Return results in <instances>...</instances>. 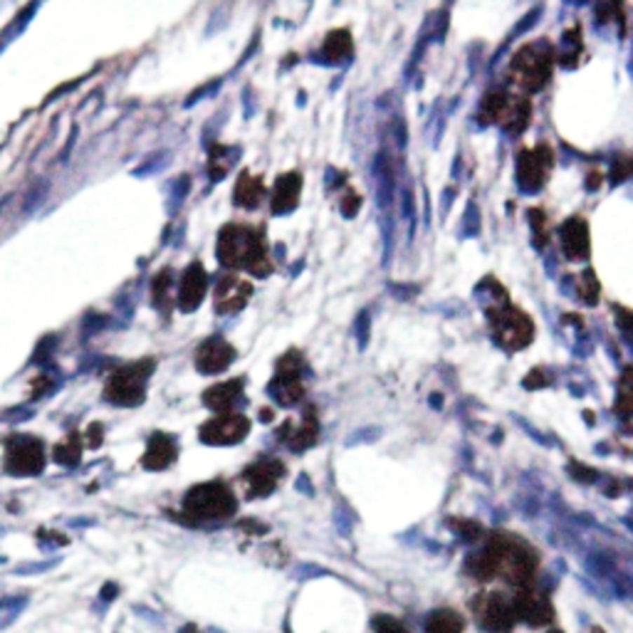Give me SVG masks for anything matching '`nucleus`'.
Wrapping results in <instances>:
<instances>
[{"label": "nucleus", "mask_w": 633, "mask_h": 633, "mask_svg": "<svg viewBox=\"0 0 633 633\" xmlns=\"http://www.w3.org/2000/svg\"><path fill=\"white\" fill-rule=\"evenodd\" d=\"M218 257L228 267H245L252 275L270 273L267 247L262 233L245 225H228L218 238Z\"/></svg>", "instance_id": "nucleus-1"}, {"label": "nucleus", "mask_w": 633, "mask_h": 633, "mask_svg": "<svg viewBox=\"0 0 633 633\" xmlns=\"http://www.w3.org/2000/svg\"><path fill=\"white\" fill-rule=\"evenodd\" d=\"M151 369L154 361H137V364H126V367L116 369L104 388L107 398L111 403H119V406H137V403H142Z\"/></svg>", "instance_id": "nucleus-2"}, {"label": "nucleus", "mask_w": 633, "mask_h": 633, "mask_svg": "<svg viewBox=\"0 0 633 633\" xmlns=\"http://www.w3.org/2000/svg\"><path fill=\"white\" fill-rule=\"evenodd\" d=\"M189 510L200 517H225L228 512H233L236 503H233L231 492L223 485H203L198 490H193L189 495Z\"/></svg>", "instance_id": "nucleus-3"}, {"label": "nucleus", "mask_w": 633, "mask_h": 633, "mask_svg": "<svg viewBox=\"0 0 633 633\" xmlns=\"http://www.w3.org/2000/svg\"><path fill=\"white\" fill-rule=\"evenodd\" d=\"M250 430L245 416L240 414H218L200 428V438L213 445H228L243 440Z\"/></svg>", "instance_id": "nucleus-4"}, {"label": "nucleus", "mask_w": 633, "mask_h": 633, "mask_svg": "<svg viewBox=\"0 0 633 633\" xmlns=\"http://www.w3.org/2000/svg\"><path fill=\"white\" fill-rule=\"evenodd\" d=\"M515 69L519 72V84H524L527 89H539L550 77V55L547 50L542 53L539 45L522 50L515 60Z\"/></svg>", "instance_id": "nucleus-5"}, {"label": "nucleus", "mask_w": 633, "mask_h": 633, "mask_svg": "<svg viewBox=\"0 0 633 633\" xmlns=\"http://www.w3.org/2000/svg\"><path fill=\"white\" fill-rule=\"evenodd\" d=\"M236 359V349L225 339H208L205 344H200V349L196 351V367L203 374H218L225 372Z\"/></svg>", "instance_id": "nucleus-6"}, {"label": "nucleus", "mask_w": 633, "mask_h": 633, "mask_svg": "<svg viewBox=\"0 0 633 633\" xmlns=\"http://www.w3.org/2000/svg\"><path fill=\"white\" fill-rule=\"evenodd\" d=\"M252 287L245 283L243 278H236V275H228L218 283L215 287V309L220 314H231L238 312V309L245 307V302L250 299Z\"/></svg>", "instance_id": "nucleus-7"}, {"label": "nucleus", "mask_w": 633, "mask_h": 633, "mask_svg": "<svg viewBox=\"0 0 633 633\" xmlns=\"http://www.w3.org/2000/svg\"><path fill=\"white\" fill-rule=\"evenodd\" d=\"M8 468L13 472H37L42 468V443L35 438H15L8 448Z\"/></svg>", "instance_id": "nucleus-8"}, {"label": "nucleus", "mask_w": 633, "mask_h": 633, "mask_svg": "<svg viewBox=\"0 0 633 633\" xmlns=\"http://www.w3.org/2000/svg\"><path fill=\"white\" fill-rule=\"evenodd\" d=\"M205 285H208V278H205L203 265L193 262L181 278V285H178V307L184 312H191L200 304L205 294Z\"/></svg>", "instance_id": "nucleus-9"}, {"label": "nucleus", "mask_w": 633, "mask_h": 633, "mask_svg": "<svg viewBox=\"0 0 633 633\" xmlns=\"http://www.w3.org/2000/svg\"><path fill=\"white\" fill-rule=\"evenodd\" d=\"M495 325H497V336H503L505 344L512 346V349L527 344L529 336H532V325L519 312H500L495 317Z\"/></svg>", "instance_id": "nucleus-10"}, {"label": "nucleus", "mask_w": 633, "mask_h": 633, "mask_svg": "<svg viewBox=\"0 0 633 633\" xmlns=\"http://www.w3.org/2000/svg\"><path fill=\"white\" fill-rule=\"evenodd\" d=\"M561 245H564L569 260H581L589 252V240H586V223L579 218L569 220L561 228Z\"/></svg>", "instance_id": "nucleus-11"}, {"label": "nucleus", "mask_w": 633, "mask_h": 633, "mask_svg": "<svg viewBox=\"0 0 633 633\" xmlns=\"http://www.w3.org/2000/svg\"><path fill=\"white\" fill-rule=\"evenodd\" d=\"M243 393V381H225L205 391V403L218 414H228Z\"/></svg>", "instance_id": "nucleus-12"}, {"label": "nucleus", "mask_w": 633, "mask_h": 633, "mask_svg": "<svg viewBox=\"0 0 633 633\" xmlns=\"http://www.w3.org/2000/svg\"><path fill=\"white\" fill-rule=\"evenodd\" d=\"M297 196H299V176L297 173L280 176L278 186H275V193H273V210L275 213L292 210L294 203H297Z\"/></svg>", "instance_id": "nucleus-13"}, {"label": "nucleus", "mask_w": 633, "mask_h": 633, "mask_svg": "<svg viewBox=\"0 0 633 633\" xmlns=\"http://www.w3.org/2000/svg\"><path fill=\"white\" fill-rule=\"evenodd\" d=\"M519 181H522L524 189H539V186L545 184V156L542 154H529L524 151L519 156Z\"/></svg>", "instance_id": "nucleus-14"}, {"label": "nucleus", "mask_w": 633, "mask_h": 633, "mask_svg": "<svg viewBox=\"0 0 633 633\" xmlns=\"http://www.w3.org/2000/svg\"><path fill=\"white\" fill-rule=\"evenodd\" d=\"M176 458V445L168 435H154L151 443H149L147 458H144V465L147 468H166L168 463Z\"/></svg>", "instance_id": "nucleus-15"}, {"label": "nucleus", "mask_w": 633, "mask_h": 633, "mask_svg": "<svg viewBox=\"0 0 633 633\" xmlns=\"http://www.w3.org/2000/svg\"><path fill=\"white\" fill-rule=\"evenodd\" d=\"M262 198V181L250 173H243L240 181L236 186V203L245 205V208H255Z\"/></svg>", "instance_id": "nucleus-16"}, {"label": "nucleus", "mask_w": 633, "mask_h": 633, "mask_svg": "<svg viewBox=\"0 0 633 633\" xmlns=\"http://www.w3.org/2000/svg\"><path fill=\"white\" fill-rule=\"evenodd\" d=\"M325 53L329 55V60L344 57V55L349 53V32H346V30L332 32L329 40H327V45H325Z\"/></svg>", "instance_id": "nucleus-17"}]
</instances>
